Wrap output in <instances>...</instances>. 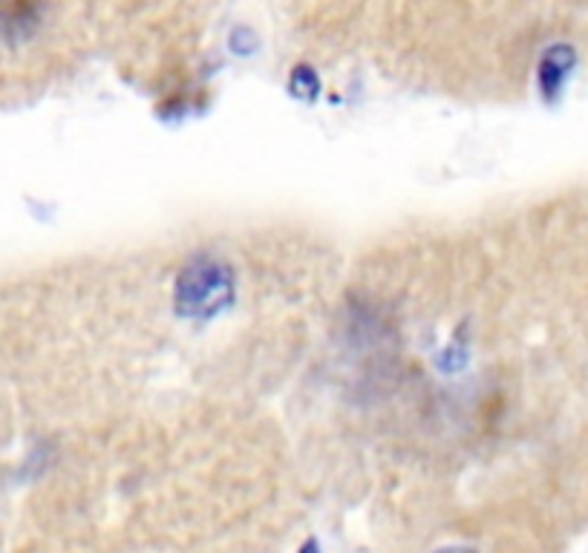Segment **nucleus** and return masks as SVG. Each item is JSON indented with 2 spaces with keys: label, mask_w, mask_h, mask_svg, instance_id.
Listing matches in <instances>:
<instances>
[{
  "label": "nucleus",
  "mask_w": 588,
  "mask_h": 553,
  "mask_svg": "<svg viewBox=\"0 0 588 553\" xmlns=\"http://www.w3.org/2000/svg\"><path fill=\"white\" fill-rule=\"evenodd\" d=\"M222 294H229V280L217 262H193L185 271L177 289V306L182 314H211L222 306Z\"/></svg>",
  "instance_id": "f257e3e1"
},
{
  "label": "nucleus",
  "mask_w": 588,
  "mask_h": 553,
  "mask_svg": "<svg viewBox=\"0 0 588 553\" xmlns=\"http://www.w3.org/2000/svg\"><path fill=\"white\" fill-rule=\"evenodd\" d=\"M450 553H462V551H450Z\"/></svg>",
  "instance_id": "7ed1b4c3"
},
{
  "label": "nucleus",
  "mask_w": 588,
  "mask_h": 553,
  "mask_svg": "<svg viewBox=\"0 0 588 553\" xmlns=\"http://www.w3.org/2000/svg\"><path fill=\"white\" fill-rule=\"evenodd\" d=\"M574 50L568 44H554L545 50L543 61H539L537 79H539V90H543L545 98H554L559 90L566 87L568 75L574 73Z\"/></svg>",
  "instance_id": "f03ea898"
}]
</instances>
